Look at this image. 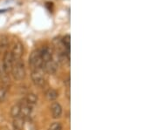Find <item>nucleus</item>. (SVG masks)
<instances>
[{
	"mask_svg": "<svg viewBox=\"0 0 157 130\" xmlns=\"http://www.w3.org/2000/svg\"><path fill=\"white\" fill-rule=\"evenodd\" d=\"M61 42L63 45L65 46V48L67 50L68 52H70V46H71V37L70 35L67 34V35H65L63 38H62Z\"/></svg>",
	"mask_w": 157,
	"mask_h": 130,
	"instance_id": "obj_14",
	"label": "nucleus"
},
{
	"mask_svg": "<svg viewBox=\"0 0 157 130\" xmlns=\"http://www.w3.org/2000/svg\"><path fill=\"white\" fill-rule=\"evenodd\" d=\"M20 106H21V110H20V116L23 117L24 119L26 118V117H29L32 113V106L30 105H27L25 103H22L20 102L19 103Z\"/></svg>",
	"mask_w": 157,
	"mask_h": 130,
	"instance_id": "obj_9",
	"label": "nucleus"
},
{
	"mask_svg": "<svg viewBox=\"0 0 157 130\" xmlns=\"http://www.w3.org/2000/svg\"><path fill=\"white\" fill-rule=\"evenodd\" d=\"M57 67H57V63L53 60V59H51L50 61H48V62L44 63L43 64V67H42L44 72L49 74H55L57 71Z\"/></svg>",
	"mask_w": 157,
	"mask_h": 130,
	"instance_id": "obj_8",
	"label": "nucleus"
},
{
	"mask_svg": "<svg viewBox=\"0 0 157 130\" xmlns=\"http://www.w3.org/2000/svg\"><path fill=\"white\" fill-rule=\"evenodd\" d=\"M37 102H38V96L33 93H30L28 94H26V96L25 97L22 101V103H25L30 106L37 104Z\"/></svg>",
	"mask_w": 157,
	"mask_h": 130,
	"instance_id": "obj_10",
	"label": "nucleus"
},
{
	"mask_svg": "<svg viewBox=\"0 0 157 130\" xmlns=\"http://www.w3.org/2000/svg\"><path fill=\"white\" fill-rule=\"evenodd\" d=\"M8 91L5 86H0V103L4 102L7 99Z\"/></svg>",
	"mask_w": 157,
	"mask_h": 130,
	"instance_id": "obj_15",
	"label": "nucleus"
},
{
	"mask_svg": "<svg viewBox=\"0 0 157 130\" xmlns=\"http://www.w3.org/2000/svg\"><path fill=\"white\" fill-rule=\"evenodd\" d=\"M39 51H40V56L42 59L43 64L52 59V50L49 46H47V45L43 46L42 48L39 49Z\"/></svg>",
	"mask_w": 157,
	"mask_h": 130,
	"instance_id": "obj_6",
	"label": "nucleus"
},
{
	"mask_svg": "<svg viewBox=\"0 0 157 130\" xmlns=\"http://www.w3.org/2000/svg\"><path fill=\"white\" fill-rule=\"evenodd\" d=\"M23 52H24V46H23V45L19 41H16L13 44V45H12V48H11V50L13 59L14 60L20 59L22 58Z\"/></svg>",
	"mask_w": 157,
	"mask_h": 130,
	"instance_id": "obj_5",
	"label": "nucleus"
},
{
	"mask_svg": "<svg viewBox=\"0 0 157 130\" xmlns=\"http://www.w3.org/2000/svg\"><path fill=\"white\" fill-rule=\"evenodd\" d=\"M24 125H25V119L18 116L17 118H14L13 120V128L15 130H23L24 128Z\"/></svg>",
	"mask_w": 157,
	"mask_h": 130,
	"instance_id": "obj_12",
	"label": "nucleus"
},
{
	"mask_svg": "<svg viewBox=\"0 0 157 130\" xmlns=\"http://www.w3.org/2000/svg\"><path fill=\"white\" fill-rule=\"evenodd\" d=\"M45 72L43 68H38L32 70L31 78L33 83L38 86H43L45 84Z\"/></svg>",
	"mask_w": 157,
	"mask_h": 130,
	"instance_id": "obj_3",
	"label": "nucleus"
},
{
	"mask_svg": "<svg viewBox=\"0 0 157 130\" xmlns=\"http://www.w3.org/2000/svg\"><path fill=\"white\" fill-rule=\"evenodd\" d=\"M62 128H63V127H62L61 123L59 121H55L51 124L48 130H62Z\"/></svg>",
	"mask_w": 157,
	"mask_h": 130,
	"instance_id": "obj_16",
	"label": "nucleus"
},
{
	"mask_svg": "<svg viewBox=\"0 0 157 130\" xmlns=\"http://www.w3.org/2000/svg\"><path fill=\"white\" fill-rule=\"evenodd\" d=\"M45 96L47 101H54L57 98L59 97V93L57 92V90L53 89V88H49V89H47V90L45 91Z\"/></svg>",
	"mask_w": 157,
	"mask_h": 130,
	"instance_id": "obj_11",
	"label": "nucleus"
},
{
	"mask_svg": "<svg viewBox=\"0 0 157 130\" xmlns=\"http://www.w3.org/2000/svg\"><path fill=\"white\" fill-rule=\"evenodd\" d=\"M20 110H21V106L19 103L15 104L14 106H12L11 108V116L12 118H17L18 116H20Z\"/></svg>",
	"mask_w": 157,
	"mask_h": 130,
	"instance_id": "obj_13",
	"label": "nucleus"
},
{
	"mask_svg": "<svg viewBox=\"0 0 157 130\" xmlns=\"http://www.w3.org/2000/svg\"><path fill=\"white\" fill-rule=\"evenodd\" d=\"M13 62H14V59H13V57H12L11 51L5 52V53L3 55V59H2V62H1V65H0V67L2 68V70L7 75L11 72Z\"/></svg>",
	"mask_w": 157,
	"mask_h": 130,
	"instance_id": "obj_2",
	"label": "nucleus"
},
{
	"mask_svg": "<svg viewBox=\"0 0 157 130\" xmlns=\"http://www.w3.org/2000/svg\"><path fill=\"white\" fill-rule=\"evenodd\" d=\"M29 65L33 69H38V68H42L43 67V61L40 56V51L39 49H36L32 52L31 55L29 57Z\"/></svg>",
	"mask_w": 157,
	"mask_h": 130,
	"instance_id": "obj_4",
	"label": "nucleus"
},
{
	"mask_svg": "<svg viewBox=\"0 0 157 130\" xmlns=\"http://www.w3.org/2000/svg\"><path fill=\"white\" fill-rule=\"evenodd\" d=\"M7 10H8V9H4V10H0V13H1V12H6V11H7Z\"/></svg>",
	"mask_w": 157,
	"mask_h": 130,
	"instance_id": "obj_17",
	"label": "nucleus"
},
{
	"mask_svg": "<svg viewBox=\"0 0 157 130\" xmlns=\"http://www.w3.org/2000/svg\"><path fill=\"white\" fill-rule=\"evenodd\" d=\"M11 74L13 78L16 80H22L25 78V63L22 60V59L14 60L12 69H11Z\"/></svg>",
	"mask_w": 157,
	"mask_h": 130,
	"instance_id": "obj_1",
	"label": "nucleus"
},
{
	"mask_svg": "<svg viewBox=\"0 0 157 130\" xmlns=\"http://www.w3.org/2000/svg\"><path fill=\"white\" fill-rule=\"evenodd\" d=\"M50 108L52 115V117L54 119H58V118L61 117L62 113H63V108H62V106L59 102H52Z\"/></svg>",
	"mask_w": 157,
	"mask_h": 130,
	"instance_id": "obj_7",
	"label": "nucleus"
}]
</instances>
